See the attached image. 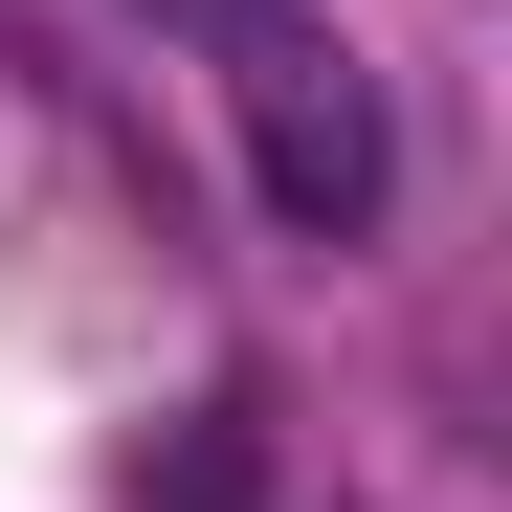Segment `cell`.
Listing matches in <instances>:
<instances>
[{
  "mask_svg": "<svg viewBox=\"0 0 512 512\" xmlns=\"http://www.w3.org/2000/svg\"><path fill=\"white\" fill-rule=\"evenodd\" d=\"M223 112H245V179H268V223H312V245H357V223L401 201V134H379V67L334 45V23H290V0H245V23H223Z\"/></svg>",
  "mask_w": 512,
  "mask_h": 512,
  "instance_id": "obj_1",
  "label": "cell"
},
{
  "mask_svg": "<svg viewBox=\"0 0 512 512\" xmlns=\"http://www.w3.org/2000/svg\"><path fill=\"white\" fill-rule=\"evenodd\" d=\"M134 490H156V512H245V423H223V401H201V423H179V446H156V468H134Z\"/></svg>",
  "mask_w": 512,
  "mask_h": 512,
  "instance_id": "obj_2",
  "label": "cell"
}]
</instances>
